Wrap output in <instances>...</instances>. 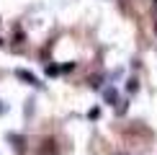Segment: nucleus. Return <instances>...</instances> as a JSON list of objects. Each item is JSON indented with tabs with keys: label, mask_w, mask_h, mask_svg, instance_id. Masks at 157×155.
I'll return each mask as SVG.
<instances>
[{
	"label": "nucleus",
	"mask_w": 157,
	"mask_h": 155,
	"mask_svg": "<svg viewBox=\"0 0 157 155\" xmlns=\"http://www.w3.org/2000/svg\"><path fill=\"white\" fill-rule=\"evenodd\" d=\"M16 75L21 78V80H26V83H31V85H41V83H39V80H36V78L31 75V73H26V70H18Z\"/></svg>",
	"instance_id": "nucleus-1"
}]
</instances>
